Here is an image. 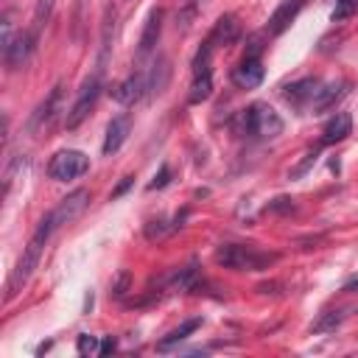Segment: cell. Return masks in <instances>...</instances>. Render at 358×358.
Instances as JSON below:
<instances>
[{
	"instance_id": "cell-26",
	"label": "cell",
	"mask_w": 358,
	"mask_h": 358,
	"mask_svg": "<svg viewBox=\"0 0 358 358\" xmlns=\"http://www.w3.org/2000/svg\"><path fill=\"white\" fill-rule=\"evenodd\" d=\"M171 229H176V227H165V221L157 218V221H148V224H145V238H148V241H159V238H165Z\"/></svg>"
},
{
	"instance_id": "cell-30",
	"label": "cell",
	"mask_w": 358,
	"mask_h": 358,
	"mask_svg": "<svg viewBox=\"0 0 358 358\" xmlns=\"http://www.w3.org/2000/svg\"><path fill=\"white\" fill-rule=\"evenodd\" d=\"M268 213H288V210H294V201L291 199H285V196H280V199H274V201H268V207H266Z\"/></svg>"
},
{
	"instance_id": "cell-15",
	"label": "cell",
	"mask_w": 358,
	"mask_h": 358,
	"mask_svg": "<svg viewBox=\"0 0 358 358\" xmlns=\"http://www.w3.org/2000/svg\"><path fill=\"white\" fill-rule=\"evenodd\" d=\"M238 20L232 17V14H224V17H218V22L213 25V31H210V36H207V45L210 48H218V45H232L235 39H238Z\"/></svg>"
},
{
	"instance_id": "cell-9",
	"label": "cell",
	"mask_w": 358,
	"mask_h": 358,
	"mask_svg": "<svg viewBox=\"0 0 358 358\" xmlns=\"http://www.w3.org/2000/svg\"><path fill=\"white\" fill-rule=\"evenodd\" d=\"M319 87H322V81H319V78H302V81L288 84L282 95H285V101H288L291 106L305 109V106H310V103H313V98H316Z\"/></svg>"
},
{
	"instance_id": "cell-32",
	"label": "cell",
	"mask_w": 358,
	"mask_h": 358,
	"mask_svg": "<svg viewBox=\"0 0 358 358\" xmlns=\"http://www.w3.org/2000/svg\"><path fill=\"white\" fill-rule=\"evenodd\" d=\"M129 185H131V176H126V179H123V182H120V185H117V187L112 190V199H117V196H120V193H123V190H126Z\"/></svg>"
},
{
	"instance_id": "cell-14",
	"label": "cell",
	"mask_w": 358,
	"mask_h": 358,
	"mask_svg": "<svg viewBox=\"0 0 358 358\" xmlns=\"http://www.w3.org/2000/svg\"><path fill=\"white\" fill-rule=\"evenodd\" d=\"M350 134H352V117H350L347 112H336V115L324 123V129H322V143H324V145H333V143L347 140Z\"/></svg>"
},
{
	"instance_id": "cell-2",
	"label": "cell",
	"mask_w": 358,
	"mask_h": 358,
	"mask_svg": "<svg viewBox=\"0 0 358 358\" xmlns=\"http://www.w3.org/2000/svg\"><path fill=\"white\" fill-rule=\"evenodd\" d=\"M282 117L268 103H252L238 115V131L255 140H274L282 134Z\"/></svg>"
},
{
	"instance_id": "cell-13",
	"label": "cell",
	"mask_w": 358,
	"mask_h": 358,
	"mask_svg": "<svg viewBox=\"0 0 358 358\" xmlns=\"http://www.w3.org/2000/svg\"><path fill=\"white\" fill-rule=\"evenodd\" d=\"M344 92H347V81H330V84H322L319 92H316V98H313V103H310V112L319 115V112L333 109V106L344 98Z\"/></svg>"
},
{
	"instance_id": "cell-16",
	"label": "cell",
	"mask_w": 358,
	"mask_h": 358,
	"mask_svg": "<svg viewBox=\"0 0 358 358\" xmlns=\"http://www.w3.org/2000/svg\"><path fill=\"white\" fill-rule=\"evenodd\" d=\"M159 31H162V8H154V11L148 14V20H145L143 34H140V48H137L140 56H145V53L154 50L157 39H159Z\"/></svg>"
},
{
	"instance_id": "cell-11",
	"label": "cell",
	"mask_w": 358,
	"mask_h": 358,
	"mask_svg": "<svg viewBox=\"0 0 358 358\" xmlns=\"http://www.w3.org/2000/svg\"><path fill=\"white\" fill-rule=\"evenodd\" d=\"M129 129H131V115H117V117L109 120L106 137H103V154L106 157H112L115 151H120V145L129 137Z\"/></svg>"
},
{
	"instance_id": "cell-6",
	"label": "cell",
	"mask_w": 358,
	"mask_h": 358,
	"mask_svg": "<svg viewBox=\"0 0 358 358\" xmlns=\"http://www.w3.org/2000/svg\"><path fill=\"white\" fill-rule=\"evenodd\" d=\"M34 45H36V36H34L31 31H20V34H14V36L3 45V62H6V67H8V70H20V67H25V62L31 59Z\"/></svg>"
},
{
	"instance_id": "cell-28",
	"label": "cell",
	"mask_w": 358,
	"mask_h": 358,
	"mask_svg": "<svg viewBox=\"0 0 358 358\" xmlns=\"http://www.w3.org/2000/svg\"><path fill=\"white\" fill-rule=\"evenodd\" d=\"M129 282H131L129 271H117V277H115V282H112V296H115V299H123L126 291H129Z\"/></svg>"
},
{
	"instance_id": "cell-27",
	"label": "cell",
	"mask_w": 358,
	"mask_h": 358,
	"mask_svg": "<svg viewBox=\"0 0 358 358\" xmlns=\"http://www.w3.org/2000/svg\"><path fill=\"white\" fill-rule=\"evenodd\" d=\"M76 350H78V355H92V352H98L101 347H98V338H95V336L81 333L78 341H76Z\"/></svg>"
},
{
	"instance_id": "cell-29",
	"label": "cell",
	"mask_w": 358,
	"mask_h": 358,
	"mask_svg": "<svg viewBox=\"0 0 358 358\" xmlns=\"http://www.w3.org/2000/svg\"><path fill=\"white\" fill-rule=\"evenodd\" d=\"M171 182V168L168 165H162L159 168V173L154 176V182H148V190H159V187H165Z\"/></svg>"
},
{
	"instance_id": "cell-3",
	"label": "cell",
	"mask_w": 358,
	"mask_h": 358,
	"mask_svg": "<svg viewBox=\"0 0 358 358\" xmlns=\"http://www.w3.org/2000/svg\"><path fill=\"white\" fill-rule=\"evenodd\" d=\"M215 260L232 271H260V268H268L277 260V255L257 252L255 246H243V243H224L218 246Z\"/></svg>"
},
{
	"instance_id": "cell-23",
	"label": "cell",
	"mask_w": 358,
	"mask_h": 358,
	"mask_svg": "<svg viewBox=\"0 0 358 358\" xmlns=\"http://www.w3.org/2000/svg\"><path fill=\"white\" fill-rule=\"evenodd\" d=\"M53 3H56V0H39V3H36V11H34V28H31L34 36H39V31L45 28V22L50 20Z\"/></svg>"
},
{
	"instance_id": "cell-18",
	"label": "cell",
	"mask_w": 358,
	"mask_h": 358,
	"mask_svg": "<svg viewBox=\"0 0 358 358\" xmlns=\"http://www.w3.org/2000/svg\"><path fill=\"white\" fill-rule=\"evenodd\" d=\"M299 0H285L271 17H268V34H282L285 28H288V22L296 17V11H299Z\"/></svg>"
},
{
	"instance_id": "cell-20",
	"label": "cell",
	"mask_w": 358,
	"mask_h": 358,
	"mask_svg": "<svg viewBox=\"0 0 358 358\" xmlns=\"http://www.w3.org/2000/svg\"><path fill=\"white\" fill-rule=\"evenodd\" d=\"M193 76H196V78H193V87H190L187 101H190V103H201V101H207L210 92H213V76H210V67H204V70H199V73H193Z\"/></svg>"
},
{
	"instance_id": "cell-21",
	"label": "cell",
	"mask_w": 358,
	"mask_h": 358,
	"mask_svg": "<svg viewBox=\"0 0 358 358\" xmlns=\"http://www.w3.org/2000/svg\"><path fill=\"white\" fill-rule=\"evenodd\" d=\"M199 324H201V319H187V322H182V324H179L176 330H171V333H168L162 341H157V350H159V352H168L173 344H179L182 338H187V336H190V333H193Z\"/></svg>"
},
{
	"instance_id": "cell-22",
	"label": "cell",
	"mask_w": 358,
	"mask_h": 358,
	"mask_svg": "<svg viewBox=\"0 0 358 358\" xmlns=\"http://www.w3.org/2000/svg\"><path fill=\"white\" fill-rule=\"evenodd\" d=\"M344 310H324L313 324H310V333H330V330H336L341 322H344Z\"/></svg>"
},
{
	"instance_id": "cell-17",
	"label": "cell",
	"mask_w": 358,
	"mask_h": 358,
	"mask_svg": "<svg viewBox=\"0 0 358 358\" xmlns=\"http://www.w3.org/2000/svg\"><path fill=\"white\" fill-rule=\"evenodd\" d=\"M112 31H115V8L106 6V14H103V28H101V53H98V70L103 76L106 70V59H109V50H112Z\"/></svg>"
},
{
	"instance_id": "cell-4",
	"label": "cell",
	"mask_w": 358,
	"mask_h": 358,
	"mask_svg": "<svg viewBox=\"0 0 358 358\" xmlns=\"http://www.w3.org/2000/svg\"><path fill=\"white\" fill-rule=\"evenodd\" d=\"M90 171V157L76 151V148H64V151H56L48 162V176L56 179V182H70V179H78Z\"/></svg>"
},
{
	"instance_id": "cell-25",
	"label": "cell",
	"mask_w": 358,
	"mask_h": 358,
	"mask_svg": "<svg viewBox=\"0 0 358 358\" xmlns=\"http://www.w3.org/2000/svg\"><path fill=\"white\" fill-rule=\"evenodd\" d=\"M358 11V0H336V8H333V22H344L347 17H352Z\"/></svg>"
},
{
	"instance_id": "cell-1",
	"label": "cell",
	"mask_w": 358,
	"mask_h": 358,
	"mask_svg": "<svg viewBox=\"0 0 358 358\" xmlns=\"http://www.w3.org/2000/svg\"><path fill=\"white\" fill-rule=\"evenodd\" d=\"M53 229H56V227H53L50 215H45V218L39 221L34 238H31L28 246L22 249V255H20V260H17L14 271H11V277H8V296H14V294L28 282V277L34 274V268H36V263H39V257H42V249H45V243H48V238H50Z\"/></svg>"
},
{
	"instance_id": "cell-12",
	"label": "cell",
	"mask_w": 358,
	"mask_h": 358,
	"mask_svg": "<svg viewBox=\"0 0 358 358\" xmlns=\"http://www.w3.org/2000/svg\"><path fill=\"white\" fill-rule=\"evenodd\" d=\"M59 109H62V84H56L53 92L39 103V109H36L34 117H31V129H48V126L56 120Z\"/></svg>"
},
{
	"instance_id": "cell-19",
	"label": "cell",
	"mask_w": 358,
	"mask_h": 358,
	"mask_svg": "<svg viewBox=\"0 0 358 358\" xmlns=\"http://www.w3.org/2000/svg\"><path fill=\"white\" fill-rule=\"evenodd\" d=\"M145 76H148V98L159 95V92L168 87V78H171V67H168V59H165V56H159V59L154 62V67H151Z\"/></svg>"
},
{
	"instance_id": "cell-8",
	"label": "cell",
	"mask_w": 358,
	"mask_h": 358,
	"mask_svg": "<svg viewBox=\"0 0 358 358\" xmlns=\"http://www.w3.org/2000/svg\"><path fill=\"white\" fill-rule=\"evenodd\" d=\"M263 76H266V70H263V62H260V56H243V62L235 67V73H232V81H235V87H241V90H255L260 81H263Z\"/></svg>"
},
{
	"instance_id": "cell-24",
	"label": "cell",
	"mask_w": 358,
	"mask_h": 358,
	"mask_svg": "<svg viewBox=\"0 0 358 358\" xmlns=\"http://www.w3.org/2000/svg\"><path fill=\"white\" fill-rule=\"evenodd\" d=\"M193 280H196V263H190V266H185V268H179V271L173 274V288L187 291V288L193 285Z\"/></svg>"
},
{
	"instance_id": "cell-5",
	"label": "cell",
	"mask_w": 358,
	"mask_h": 358,
	"mask_svg": "<svg viewBox=\"0 0 358 358\" xmlns=\"http://www.w3.org/2000/svg\"><path fill=\"white\" fill-rule=\"evenodd\" d=\"M98 95H101V73L90 76V78L81 84V90H78V98H76V103L70 106L64 126H67V129H78V126L87 120V115L95 109V103H98Z\"/></svg>"
},
{
	"instance_id": "cell-10",
	"label": "cell",
	"mask_w": 358,
	"mask_h": 358,
	"mask_svg": "<svg viewBox=\"0 0 358 358\" xmlns=\"http://www.w3.org/2000/svg\"><path fill=\"white\" fill-rule=\"evenodd\" d=\"M145 90H148V76L145 73H131L129 78H123L120 84L112 87V98L117 103H134Z\"/></svg>"
},
{
	"instance_id": "cell-31",
	"label": "cell",
	"mask_w": 358,
	"mask_h": 358,
	"mask_svg": "<svg viewBox=\"0 0 358 358\" xmlns=\"http://www.w3.org/2000/svg\"><path fill=\"white\" fill-rule=\"evenodd\" d=\"M115 347H117V341L109 336L103 344H101V350H98V355H109V352H115Z\"/></svg>"
},
{
	"instance_id": "cell-7",
	"label": "cell",
	"mask_w": 358,
	"mask_h": 358,
	"mask_svg": "<svg viewBox=\"0 0 358 358\" xmlns=\"http://www.w3.org/2000/svg\"><path fill=\"white\" fill-rule=\"evenodd\" d=\"M90 204V190H84V187H78V190H73L70 196H64L48 215H50V221H53V227H62V224H70L73 218H78L81 213H84V207Z\"/></svg>"
},
{
	"instance_id": "cell-33",
	"label": "cell",
	"mask_w": 358,
	"mask_h": 358,
	"mask_svg": "<svg viewBox=\"0 0 358 358\" xmlns=\"http://www.w3.org/2000/svg\"><path fill=\"white\" fill-rule=\"evenodd\" d=\"M352 288H358V277H350V280L344 282V288H341V291H352Z\"/></svg>"
}]
</instances>
